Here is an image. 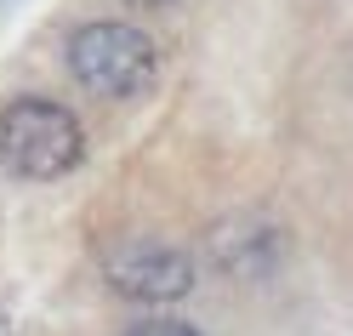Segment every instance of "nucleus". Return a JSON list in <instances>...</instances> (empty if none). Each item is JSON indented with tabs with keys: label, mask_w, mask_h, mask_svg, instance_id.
<instances>
[{
	"label": "nucleus",
	"mask_w": 353,
	"mask_h": 336,
	"mask_svg": "<svg viewBox=\"0 0 353 336\" xmlns=\"http://www.w3.org/2000/svg\"><path fill=\"white\" fill-rule=\"evenodd\" d=\"M103 279L114 285V297L125 302H148V308H165V302H183L200 268H194L188 251L160 239H120L114 251L103 257Z\"/></svg>",
	"instance_id": "7ed1b4c3"
},
{
	"label": "nucleus",
	"mask_w": 353,
	"mask_h": 336,
	"mask_svg": "<svg viewBox=\"0 0 353 336\" xmlns=\"http://www.w3.org/2000/svg\"><path fill=\"white\" fill-rule=\"evenodd\" d=\"M125 6H171V0H125Z\"/></svg>",
	"instance_id": "423d86ee"
},
{
	"label": "nucleus",
	"mask_w": 353,
	"mask_h": 336,
	"mask_svg": "<svg viewBox=\"0 0 353 336\" xmlns=\"http://www.w3.org/2000/svg\"><path fill=\"white\" fill-rule=\"evenodd\" d=\"M205 257L228 279H268L285 262V228L262 211H234L205 234Z\"/></svg>",
	"instance_id": "20e7f679"
},
{
	"label": "nucleus",
	"mask_w": 353,
	"mask_h": 336,
	"mask_svg": "<svg viewBox=\"0 0 353 336\" xmlns=\"http://www.w3.org/2000/svg\"><path fill=\"white\" fill-rule=\"evenodd\" d=\"M85 160V126L52 97H12L0 108V166L23 183H57Z\"/></svg>",
	"instance_id": "f03ea898"
},
{
	"label": "nucleus",
	"mask_w": 353,
	"mask_h": 336,
	"mask_svg": "<svg viewBox=\"0 0 353 336\" xmlns=\"http://www.w3.org/2000/svg\"><path fill=\"white\" fill-rule=\"evenodd\" d=\"M125 336H200V325H188V319H143V325H131Z\"/></svg>",
	"instance_id": "39448f33"
},
{
	"label": "nucleus",
	"mask_w": 353,
	"mask_h": 336,
	"mask_svg": "<svg viewBox=\"0 0 353 336\" xmlns=\"http://www.w3.org/2000/svg\"><path fill=\"white\" fill-rule=\"evenodd\" d=\"M0 336H12V325H6V313H0Z\"/></svg>",
	"instance_id": "0eeeda50"
},
{
	"label": "nucleus",
	"mask_w": 353,
	"mask_h": 336,
	"mask_svg": "<svg viewBox=\"0 0 353 336\" xmlns=\"http://www.w3.org/2000/svg\"><path fill=\"white\" fill-rule=\"evenodd\" d=\"M69 75L103 103H137L160 86V46L137 23L97 17L69 34Z\"/></svg>",
	"instance_id": "f257e3e1"
}]
</instances>
